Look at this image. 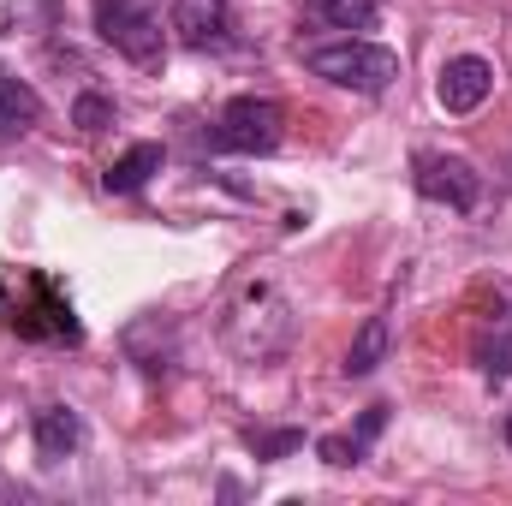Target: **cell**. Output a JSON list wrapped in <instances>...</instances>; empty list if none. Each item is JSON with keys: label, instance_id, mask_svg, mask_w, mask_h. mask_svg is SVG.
Listing matches in <instances>:
<instances>
[{"label": "cell", "instance_id": "obj_1", "mask_svg": "<svg viewBox=\"0 0 512 506\" xmlns=\"http://www.w3.org/2000/svg\"><path fill=\"white\" fill-rule=\"evenodd\" d=\"M298 340V310L274 274H239L221 298V346L239 364H274Z\"/></svg>", "mask_w": 512, "mask_h": 506}, {"label": "cell", "instance_id": "obj_2", "mask_svg": "<svg viewBox=\"0 0 512 506\" xmlns=\"http://www.w3.org/2000/svg\"><path fill=\"white\" fill-rule=\"evenodd\" d=\"M304 66L316 78H328L334 90H352V96H387L393 78H399V54L382 42H364V36H346V42H328V48H310Z\"/></svg>", "mask_w": 512, "mask_h": 506}, {"label": "cell", "instance_id": "obj_3", "mask_svg": "<svg viewBox=\"0 0 512 506\" xmlns=\"http://www.w3.org/2000/svg\"><path fill=\"white\" fill-rule=\"evenodd\" d=\"M280 137H286L280 102H268V96H233L215 114V126L203 131V149H215V155H274Z\"/></svg>", "mask_w": 512, "mask_h": 506}, {"label": "cell", "instance_id": "obj_4", "mask_svg": "<svg viewBox=\"0 0 512 506\" xmlns=\"http://www.w3.org/2000/svg\"><path fill=\"white\" fill-rule=\"evenodd\" d=\"M96 36L114 54H126L131 66H161V54H167L161 18L143 0H96Z\"/></svg>", "mask_w": 512, "mask_h": 506}, {"label": "cell", "instance_id": "obj_5", "mask_svg": "<svg viewBox=\"0 0 512 506\" xmlns=\"http://www.w3.org/2000/svg\"><path fill=\"white\" fill-rule=\"evenodd\" d=\"M411 185H417V197L447 203L453 215H471V209L483 203V173H477L465 155H447V149H417Z\"/></svg>", "mask_w": 512, "mask_h": 506}, {"label": "cell", "instance_id": "obj_6", "mask_svg": "<svg viewBox=\"0 0 512 506\" xmlns=\"http://www.w3.org/2000/svg\"><path fill=\"white\" fill-rule=\"evenodd\" d=\"M489 90H495V66L483 54H453L441 66V78H435V102L447 114H477L489 102Z\"/></svg>", "mask_w": 512, "mask_h": 506}, {"label": "cell", "instance_id": "obj_7", "mask_svg": "<svg viewBox=\"0 0 512 506\" xmlns=\"http://www.w3.org/2000/svg\"><path fill=\"white\" fill-rule=\"evenodd\" d=\"M30 435H36V459L54 471V465H66V459L84 447V417H78L72 405L48 399V405H36V417H30Z\"/></svg>", "mask_w": 512, "mask_h": 506}, {"label": "cell", "instance_id": "obj_8", "mask_svg": "<svg viewBox=\"0 0 512 506\" xmlns=\"http://www.w3.org/2000/svg\"><path fill=\"white\" fill-rule=\"evenodd\" d=\"M173 36L185 48H227L233 42V0H173Z\"/></svg>", "mask_w": 512, "mask_h": 506}, {"label": "cell", "instance_id": "obj_9", "mask_svg": "<svg viewBox=\"0 0 512 506\" xmlns=\"http://www.w3.org/2000/svg\"><path fill=\"white\" fill-rule=\"evenodd\" d=\"M471 358H477L483 381H495V387L512 376V298H495V304L483 310L477 340H471Z\"/></svg>", "mask_w": 512, "mask_h": 506}, {"label": "cell", "instance_id": "obj_10", "mask_svg": "<svg viewBox=\"0 0 512 506\" xmlns=\"http://www.w3.org/2000/svg\"><path fill=\"white\" fill-rule=\"evenodd\" d=\"M387 429V405H370L364 417H358V429L352 435H322L316 441V453H322V465H334V471H352V465H364L370 459V441Z\"/></svg>", "mask_w": 512, "mask_h": 506}, {"label": "cell", "instance_id": "obj_11", "mask_svg": "<svg viewBox=\"0 0 512 506\" xmlns=\"http://www.w3.org/2000/svg\"><path fill=\"white\" fill-rule=\"evenodd\" d=\"M36 126H42V96L18 72L0 66V137H24V131H36Z\"/></svg>", "mask_w": 512, "mask_h": 506}, {"label": "cell", "instance_id": "obj_12", "mask_svg": "<svg viewBox=\"0 0 512 506\" xmlns=\"http://www.w3.org/2000/svg\"><path fill=\"white\" fill-rule=\"evenodd\" d=\"M161 161H167V149H161V143H131L126 155L102 173V185H108L114 197H131V191H143V185L161 173Z\"/></svg>", "mask_w": 512, "mask_h": 506}, {"label": "cell", "instance_id": "obj_13", "mask_svg": "<svg viewBox=\"0 0 512 506\" xmlns=\"http://www.w3.org/2000/svg\"><path fill=\"white\" fill-rule=\"evenodd\" d=\"M387 346H393V334H387V316H370V322L352 334V346H346V364H340V370H346L352 381L376 376V370L387 364Z\"/></svg>", "mask_w": 512, "mask_h": 506}, {"label": "cell", "instance_id": "obj_14", "mask_svg": "<svg viewBox=\"0 0 512 506\" xmlns=\"http://www.w3.org/2000/svg\"><path fill=\"white\" fill-rule=\"evenodd\" d=\"M322 24H334V30H376V0H304Z\"/></svg>", "mask_w": 512, "mask_h": 506}, {"label": "cell", "instance_id": "obj_15", "mask_svg": "<svg viewBox=\"0 0 512 506\" xmlns=\"http://www.w3.org/2000/svg\"><path fill=\"white\" fill-rule=\"evenodd\" d=\"M72 126L90 131V137H96V131H108V126H114V102H108V96H96V90H84V96L72 102Z\"/></svg>", "mask_w": 512, "mask_h": 506}, {"label": "cell", "instance_id": "obj_16", "mask_svg": "<svg viewBox=\"0 0 512 506\" xmlns=\"http://www.w3.org/2000/svg\"><path fill=\"white\" fill-rule=\"evenodd\" d=\"M245 447H251L256 459H286L292 447H304V435L298 429H274V435L268 429H245Z\"/></svg>", "mask_w": 512, "mask_h": 506}, {"label": "cell", "instance_id": "obj_17", "mask_svg": "<svg viewBox=\"0 0 512 506\" xmlns=\"http://www.w3.org/2000/svg\"><path fill=\"white\" fill-rule=\"evenodd\" d=\"M507 447H512V411H507Z\"/></svg>", "mask_w": 512, "mask_h": 506}]
</instances>
